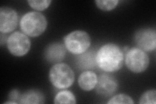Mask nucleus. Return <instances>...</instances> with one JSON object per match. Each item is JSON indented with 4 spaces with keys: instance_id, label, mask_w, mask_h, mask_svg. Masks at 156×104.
<instances>
[{
    "instance_id": "obj_6",
    "label": "nucleus",
    "mask_w": 156,
    "mask_h": 104,
    "mask_svg": "<svg viewBox=\"0 0 156 104\" xmlns=\"http://www.w3.org/2000/svg\"><path fill=\"white\" fill-rule=\"evenodd\" d=\"M7 46L9 52L16 57H22L31 49V41L23 33L16 31L9 36Z\"/></svg>"
},
{
    "instance_id": "obj_20",
    "label": "nucleus",
    "mask_w": 156,
    "mask_h": 104,
    "mask_svg": "<svg viewBox=\"0 0 156 104\" xmlns=\"http://www.w3.org/2000/svg\"><path fill=\"white\" fill-rule=\"evenodd\" d=\"M7 39H8V37H7L6 34L1 33V34H0V45L2 46L5 44L7 43Z\"/></svg>"
},
{
    "instance_id": "obj_10",
    "label": "nucleus",
    "mask_w": 156,
    "mask_h": 104,
    "mask_svg": "<svg viewBox=\"0 0 156 104\" xmlns=\"http://www.w3.org/2000/svg\"><path fill=\"white\" fill-rule=\"evenodd\" d=\"M66 53V48L61 42H53L48 45L44 51V57L50 63H60L64 60Z\"/></svg>"
},
{
    "instance_id": "obj_4",
    "label": "nucleus",
    "mask_w": 156,
    "mask_h": 104,
    "mask_svg": "<svg viewBox=\"0 0 156 104\" xmlns=\"http://www.w3.org/2000/svg\"><path fill=\"white\" fill-rule=\"evenodd\" d=\"M63 40L66 49L77 56L87 51L91 44L90 35L83 30L72 31L66 35Z\"/></svg>"
},
{
    "instance_id": "obj_11",
    "label": "nucleus",
    "mask_w": 156,
    "mask_h": 104,
    "mask_svg": "<svg viewBox=\"0 0 156 104\" xmlns=\"http://www.w3.org/2000/svg\"><path fill=\"white\" fill-rule=\"evenodd\" d=\"M96 53L97 52L92 49L78 55L76 61L77 67L85 71L95 69L97 66Z\"/></svg>"
},
{
    "instance_id": "obj_13",
    "label": "nucleus",
    "mask_w": 156,
    "mask_h": 104,
    "mask_svg": "<svg viewBox=\"0 0 156 104\" xmlns=\"http://www.w3.org/2000/svg\"><path fill=\"white\" fill-rule=\"evenodd\" d=\"M44 102V95L35 89H31L21 94L18 100V103L22 104H41Z\"/></svg>"
},
{
    "instance_id": "obj_7",
    "label": "nucleus",
    "mask_w": 156,
    "mask_h": 104,
    "mask_svg": "<svg viewBox=\"0 0 156 104\" xmlns=\"http://www.w3.org/2000/svg\"><path fill=\"white\" fill-rule=\"evenodd\" d=\"M136 46L145 52L155 51L156 48V31L152 28H142L136 31L133 37Z\"/></svg>"
},
{
    "instance_id": "obj_21",
    "label": "nucleus",
    "mask_w": 156,
    "mask_h": 104,
    "mask_svg": "<svg viewBox=\"0 0 156 104\" xmlns=\"http://www.w3.org/2000/svg\"><path fill=\"white\" fill-rule=\"evenodd\" d=\"M5 104H7V103H13V104H16L18 103L16 102H14V101H12V100H10V101H8V102H6L4 103Z\"/></svg>"
},
{
    "instance_id": "obj_2",
    "label": "nucleus",
    "mask_w": 156,
    "mask_h": 104,
    "mask_svg": "<svg viewBox=\"0 0 156 104\" xmlns=\"http://www.w3.org/2000/svg\"><path fill=\"white\" fill-rule=\"evenodd\" d=\"M20 26L24 34L33 38L44 33L48 26L46 18L42 13L33 11L24 14L20 21Z\"/></svg>"
},
{
    "instance_id": "obj_18",
    "label": "nucleus",
    "mask_w": 156,
    "mask_h": 104,
    "mask_svg": "<svg viewBox=\"0 0 156 104\" xmlns=\"http://www.w3.org/2000/svg\"><path fill=\"white\" fill-rule=\"evenodd\" d=\"M107 103H134V101L131 96L125 94H119L112 97L107 102Z\"/></svg>"
},
{
    "instance_id": "obj_3",
    "label": "nucleus",
    "mask_w": 156,
    "mask_h": 104,
    "mask_svg": "<svg viewBox=\"0 0 156 104\" xmlns=\"http://www.w3.org/2000/svg\"><path fill=\"white\" fill-rule=\"evenodd\" d=\"M49 80L55 88H68L72 85L75 80L74 72L71 67L65 63L53 64L49 72Z\"/></svg>"
},
{
    "instance_id": "obj_1",
    "label": "nucleus",
    "mask_w": 156,
    "mask_h": 104,
    "mask_svg": "<svg viewBox=\"0 0 156 104\" xmlns=\"http://www.w3.org/2000/svg\"><path fill=\"white\" fill-rule=\"evenodd\" d=\"M96 63L97 66L105 72L119 71L124 64V52L115 44H106L97 52Z\"/></svg>"
},
{
    "instance_id": "obj_5",
    "label": "nucleus",
    "mask_w": 156,
    "mask_h": 104,
    "mask_svg": "<svg viewBox=\"0 0 156 104\" xmlns=\"http://www.w3.org/2000/svg\"><path fill=\"white\" fill-rule=\"evenodd\" d=\"M124 62L127 68L131 72L139 74L144 72L148 68L150 59L146 52L134 47L129 48L128 50L126 52Z\"/></svg>"
},
{
    "instance_id": "obj_16",
    "label": "nucleus",
    "mask_w": 156,
    "mask_h": 104,
    "mask_svg": "<svg viewBox=\"0 0 156 104\" xmlns=\"http://www.w3.org/2000/svg\"><path fill=\"white\" fill-rule=\"evenodd\" d=\"M139 103L141 104H155L156 91L155 89L144 92L139 98Z\"/></svg>"
},
{
    "instance_id": "obj_15",
    "label": "nucleus",
    "mask_w": 156,
    "mask_h": 104,
    "mask_svg": "<svg viewBox=\"0 0 156 104\" xmlns=\"http://www.w3.org/2000/svg\"><path fill=\"white\" fill-rule=\"evenodd\" d=\"M118 0H96L97 7L104 11H110L116 7L119 3Z\"/></svg>"
},
{
    "instance_id": "obj_9",
    "label": "nucleus",
    "mask_w": 156,
    "mask_h": 104,
    "mask_svg": "<svg viewBox=\"0 0 156 104\" xmlns=\"http://www.w3.org/2000/svg\"><path fill=\"white\" fill-rule=\"evenodd\" d=\"M18 14L15 10L8 7L0 8V32L3 34L11 33L17 27Z\"/></svg>"
},
{
    "instance_id": "obj_14",
    "label": "nucleus",
    "mask_w": 156,
    "mask_h": 104,
    "mask_svg": "<svg viewBox=\"0 0 156 104\" xmlns=\"http://www.w3.org/2000/svg\"><path fill=\"white\" fill-rule=\"evenodd\" d=\"M54 103H76V98L71 91L62 90L58 92L54 98Z\"/></svg>"
},
{
    "instance_id": "obj_12",
    "label": "nucleus",
    "mask_w": 156,
    "mask_h": 104,
    "mask_svg": "<svg viewBox=\"0 0 156 104\" xmlns=\"http://www.w3.org/2000/svg\"><path fill=\"white\" fill-rule=\"evenodd\" d=\"M98 76L94 72L87 70L82 72L78 78V85L85 91H90L96 87Z\"/></svg>"
},
{
    "instance_id": "obj_19",
    "label": "nucleus",
    "mask_w": 156,
    "mask_h": 104,
    "mask_svg": "<svg viewBox=\"0 0 156 104\" xmlns=\"http://www.w3.org/2000/svg\"><path fill=\"white\" fill-rule=\"evenodd\" d=\"M20 95L21 94H20L19 91L17 90V89L14 88L9 92L8 95V98L9 100L16 102L18 103V100Z\"/></svg>"
},
{
    "instance_id": "obj_17",
    "label": "nucleus",
    "mask_w": 156,
    "mask_h": 104,
    "mask_svg": "<svg viewBox=\"0 0 156 104\" xmlns=\"http://www.w3.org/2000/svg\"><path fill=\"white\" fill-rule=\"evenodd\" d=\"M27 3L32 9L36 10V11H42L50 5L51 1V0H40V1H38V0H29V1H27Z\"/></svg>"
},
{
    "instance_id": "obj_8",
    "label": "nucleus",
    "mask_w": 156,
    "mask_h": 104,
    "mask_svg": "<svg viewBox=\"0 0 156 104\" xmlns=\"http://www.w3.org/2000/svg\"><path fill=\"white\" fill-rule=\"evenodd\" d=\"M119 87L118 81L109 74H102L98 77L96 91L101 96L109 97L113 95Z\"/></svg>"
}]
</instances>
